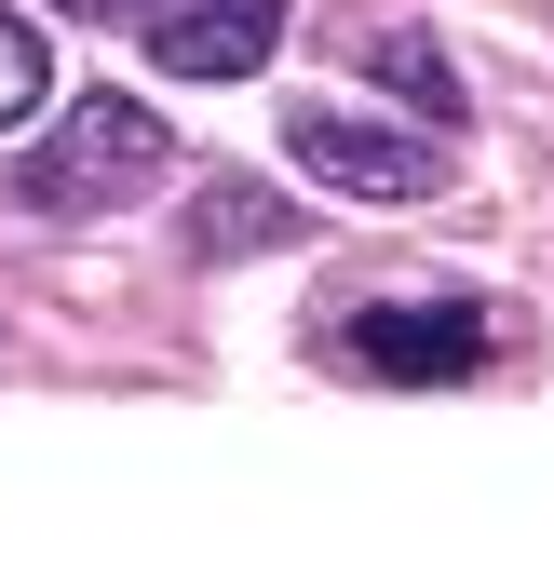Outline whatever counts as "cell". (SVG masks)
<instances>
[{
    "label": "cell",
    "instance_id": "obj_1",
    "mask_svg": "<svg viewBox=\"0 0 554 567\" xmlns=\"http://www.w3.org/2000/svg\"><path fill=\"white\" fill-rule=\"evenodd\" d=\"M176 176V122L150 95H68L28 150H14V217H122L135 189Z\"/></svg>",
    "mask_w": 554,
    "mask_h": 567
},
{
    "label": "cell",
    "instance_id": "obj_2",
    "mask_svg": "<svg viewBox=\"0 0 554 567\" xmlns=\"http://www.w3.org/2000/svg\"><path fill=\"white\" fill-rule=\"evenodd\" d=\"M285 150L338 203H433L447 189V122H379V109L311 95V109H285Z\"/></svg>",
    "mask_w": 554,
    "mask_h": 567
},
{
    "label": "cell",
    "instance_id": "obj_3",
    "mask_svg": "<svg viewBox=\"0 0 554 567\" xmlns=\"http://www.w3.org/2000/svg\"><path fill=\"white\" fill-rule=\"evenodd\" d=\"M352 379H392V392H433V379H473L501 351V311L488 298H379V311H352L325 338Z\"/></svg>",
    "mask_w": 554,
    "mask_h": 567
},
{
    "label": "cell",
    "instance_id": "obj_4",
    "mask_svg": "<svg viewBox=\"0 0 554 567\" xmlns=\"http://www.w3.org/2000/svg\"><path fill=\"white\" fill-rule=\"evenodd\" d=\"M135 41L163 82H257L285 54V0H135Z\"/></svg>",
    "mask_w": 554,
    "mask_h": 567
},
{
    "label": "cell",
    "instance_id": "obj_5",
    "mask_svg": "<svg viewBox=\"0 0 554 567\" xmlns=\"http://www.w3.org/2000/svg\"><path fill=\"white\" fill-rule=\"evenodd\" d=\"M285 244H298V203L270 176H203L189 189V257L230 270V257H285Z\"/></svg>",
    "mask_w": 554,
    "mask_h": 567
},
{
    "label": "cell",
    "instance_id": "obj_6",
    "mask_svg": "<svg viewBox=\"0 0 554 567\" xmlns=\"http://www.w3.org/2000/svg\"><path fill=\"white\" fill-rule=\"evenodd\" d=\"M366 68H379V82H392L406 109H420V122H460V68H447L420 28H379V41H366Z\"/></svg>",
    "mask_w": 554,
    "mask_h": 567
},
{
    "label": "cell",
    "instance_id": "obj_7",
    "mask_svg": "<svg viewBox=\"0 0 554 567\" xmlns=\"http://www.w3.org/2000/svg\"><path fill=\"white\" fill-rule=\"evenodd\" d=\"M41 95H54V54H41V28L14 14V0H0V135H14Z\"/></svg>",
    "mask_w": 554,
    "mask_h": 567
},
{
    "label": "cell",
    "instance_id": "obj_8",
    "mask_svg": "<svg viewBox=\"0 0 554 567\" xmlns=\"http://www.w3.org/2000/svg\"><path fill=\"white\" fill-rule=\"evenodd\" d=\"M54 14H135V0H54Z\"/></svg>",
    "mask_w": 554,
    "mask_h": 567
}]
</instances>
